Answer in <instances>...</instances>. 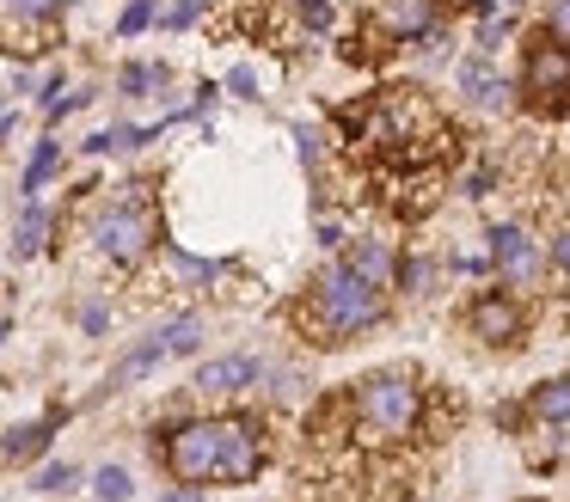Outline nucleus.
Segmentation results:
<instances>
[{"label":"nucleus","instance_id":"f257e3e1","mask_svg":"<svg viewBox=\"0 0 570 502\" xmlns=\"http://www.w3.org/2000/svg\"><path fill=\"white\" fill-rule=\"evenodd\" d=\"M381 318H386V288L356 276L344 257L313 276L307 306H301V325L313 331V343H350L356 331H374Z\"/></svg>","mask_w":570,"mask_h":502},{"label":"nucleus","instance_id":"f03ea898","mask_svg":"<svg viewBox=\"0 0 570 502\" xmlns=\"http://www.w3.org/2000/svg\"><path fill=\"white\" fill-rule=\"evenodd\" d=\"M350 423L362 429V441H405L423 423V392L411 374H368L350 392Z\"/></svg>","mask_w":570,"mask_h":502},{"label":"nucleus","instance_id":"7ed1b4c3","mask_svg":"<svg viewBox=\"0 0 570 502\" xmlns=\"http://www.w3.org/2000/svg\"><path fill=\"white\" fill-rule=\"evenodd\" d=\"M129 196H117L111 208L99 215V227H92V245H99V257H111V264L136 269L141 257L160 245V215H154L148 196H136V184H124Z\"/></svg>","mask_w":570,"mask_h":502},{"label":"nucleus","instance_id":"20e7f679","mask_svg":"<svg viewBox=\"0 0 570 502\" xmlns=\"http://www.w3.org/2000/svg\"><path fill=\"white\" fill-rule=\"evenodd\" d=\"M160 460L173 472V484H215V465H222V416H190V423L166 429L160 435Z\"/></svg>","mask_w":570,"mask_h":502},{"label":"nucleus","instance_id":"39448f33","mask_svg":"<svg viewBox=\"0 0 570 502\" xmlns=\"http://www.w3.org/2000/svg\"><path fill=\"white\" fill-rule=\"evenodd\" d=\"M203 343V318L197 313H178L173 325H160L148 343H136V350L124 355V362L111 367V380H105V392H117V386H129V380H141V374H154L160 362H173V355H190Z\"/></svg>","mask_w":570,"mask_h":502},{"label":"nucleus","instance_id":"423d86ee","mask_svg":"<svg viewBox=\"0 0 570 502\" xmlns=\"http://www.w3.org/2000/svg\"><path fill=\"white\" fill-rule=\"evenodd\" d=\"M271 460V441H264L258 416H222V465H215V484H252Z\"/></svg>","mask_w":570,"mask_h":502},{"label":"nucleus","instance_id":"0eeeda50","mask_svg":"<svg viewBox=\"0 0 570 502\" xmlns=\"http://www.w3.org/2000/svg\"><path fill=\"white\" fill-rule=\"evenodd\" d=\"M484 239H491V245H484V257H491V269L509 282V288H540V276H546V264H552V257H546L528 233L503 220V227H491Z\"/></svg>","mask_w":570,"mask_h":502},{"label":"nucleus","instance_id":"6e6552de","mask_svg":"<svg viewBox=\"0 0 570 502\" xmlns=\"http://www.w3.org/2000/svg\"><path fill=\"white\" fill-rule=\"evenodd\" d=\"M521 92H528V105H558V98L570 92V43H558V37L528 43V61H521Z\"/></svg>","mask_w":570,"mask_h":502},{"label":"nucleus","instance_id":"1a4fd4ad","mask_svg":"<svg viewBox=\"0 0 570 502\" xmlns=\"http://www.w3.org/2000/svg\"><path fill=\"white\" fill-rule=\"evenodd\" d=\"M466 331L479 343H491V350H509V343H521V331H528V313H521L515 294H479V301L466 306Z\"/></svg>","mask_w":570,"mask_h":502},{"label":"nucleus","instance_id":"9d476101","mask_svg":"<svg viewBox=\"0 0 570 502\" xmlns=\"http://www.w3.org/2000/svg\"><path fill=\"white\" fill-rule=\"evenodd\" d=\"M264 380V362L258 355H215V362H203L197 374H190V392H203V398H227V392H246Z\"/></svg>","mask_w":570,"mask_h":502},{"label":"nucleus","instance_id":"9b49d317","mask_svg":"<svg viewBox=\"0 0 570 502\" xmlns=\"http://www.w3.org/2000/svg\"><path fill=\"white\" fill-rule=\"evenodd\" d=\"M435 19H442L435 0H374V31H381L386 43H417Z\"/></svg>","mask_w":570,"mask_h":502},{"label":"nucleus","instance_id":"f8f14e48","mask_svg":"<svg viewBox=\"0 0 570 502\" xmlns=\"http://www.w3.org/2000/svg\"><path fill=\"white\" fill-rule=\"evenodd\" d=\"M454 86H460V92H466L479 110H503V105H509V80H497V73H491V56H484V49L454 68Z\"/></svg>","mask_w":570,"mask_h":502},{"label":"nucleus","instance_id":"ddd939ff","mask_svg":"<svg viewBox=\"0 0 570 502\" xmlns=\"http://www.w3.org/2000/svg\"><path fill=\"white\" fill-rule=\"evenodd\" d=\"M344 264L356 269V276H368L374 288H393V276H399V257H393V245H386V239H356Z\"/></svg>","mask_w":570,"mask_h":502},{"label":"nucleus","instance_id":"4468645a","mask_svg":"<svg viewBox=\"0 0 570 502\" xmlns=\"http://www.w3.org/2000/svg\"><path fill=\"white\" fill-rule=\"evenodd\" d=\"M528 416L533 423H570V374H552L528 392Z\"/></svg>","mask_w":570,"mask_h":502},{"label":"nucleus","instance_id":"2eb2a0df","mask_svg":"<svg viewBox=\"0 0 570 502\" xmlns=\"http://www.w3.org/2000/svg\"><path fill=\"white\" fill-rule=\"evenodd\" d=\"M62 416H68V411L43 416V423H19L13 435L0 441V453H7V460H13V465H26L31 453H43V447H50V435H56V423H62Z\"/></svg>","mask_w":570,"mask_h":502},{"label":"nucleus","instance_id":"dca6fc26","mask_svg":"<svg viewBox=\"0 0 570 502\" xmlns=\"http://www.w3.org/2000/svg\"><path fill=\"white\" fill-rule=\"evenodd\" d=\"M43 239H50V215L26 196V215H19V227H13V257H38Z\"/></svg>","mask_w":570,"mask_h":502},{"label":"nucleus","instance_id":"f3484780","mask_svg":"<svg viewBox=\"0 0 570 502\" xmlns=\"http://www.w3.org/2000/svg\"><path fill=\"white\" fill-rule=\"evenodd\" d=\"M56 166H62V141H56V135H43V141L31 147V166H26V184H19V190L38 196V190H43V178H50Z\"/></svg>","mask_w":570,"mask_h":502},{"label":"nucleus","instance_id":"a211bd4d","mask_svg":"<svg viewBox=\"0 0 570 502\" xmlns=\"http://www.w3.org/2000/svg\"><path fill=\"white\" fill-rule=\"evenodd\" d=\"M92 496L99 502H129L136 496V478H129L124 465H99V472H92Z\"/></svg>","mask_w":570,"mask_h":502},{"label":"nucleus","instance_id":"6ab92c4d","mask_svg":"<svg viewBox=\"0 0 570 502\" xmlns=\"http://www.w3.org/2000/svg\"><path fill=\"white\" fill-rule=\"evenodd\" d=\"M160 80H166V68H160V61H129V68L117 73V86H124L129 98H141L148 86H160Z\"/></svg>","mask_w":570,"mask_h":502},{"label":"nucleus","instance_id":"aec40b11","mask_svg":"<svg viewBox=\"0 0 570 502\" xmlns=\"http://www.w3.org/2000/svg\"><path fill=\"white\" fill-rule=\"evenodd\" d=\"M154 19H160V7H154V0H129V7L117 12V37H141Z\"/></svg>","mask_w":570,"mask_h":502},{"label":"nucleus","instance_id":"412c9836","mask_svg":"<svg viewBox=\"0 0 570 502\" xmlns=\"http://www.w3.org/2000/svg\"><path fill=\"white\" fill-rule=\"evenodd\" d=\"M92 98H99V92H92V86H68V92L56 98V105H43V117H50V122H68V117H75V110H87Z\"/></svg>","mask_w":570,"mask_h":502},{"label":"nucleus","instance_id":"4be33fe9","mask_svg":"<svg viewBox=\"0 0 570 502\" xmlns=\"http://www.w3.org/2000/svg\"><path fill=\"white\" fill-rule=\"evenodd\" d=\"M295 12H301L307 31H332L337 24V0H295Z\"/></svg>","mask_w":570,"mask_h":502},{"label":"nucleus","instance_id":"5701e85b","mask_svg":"<svg viewBox=\"0 0 570 502\" xmlns=\"http://www.w3.org/2000/svg\"><path fill=\"white\" fill-rule=\"evenodd\" d=\"M68 484H75V465H68V460L38 465V478H31V490H50V496H56V490H68Z\"/></svg>","mask_w":570,"mask_h":502},{"label":"nucleus","instance_id":"b1692460","mask_svg":"<svg viewBox=\"0 0 570 502\" xmlns=\"http://www.w3.org/2000/svg\"><path fill=\"white\" fill-rule=\"evenodd\" d=\"M430 276H435V269H430V257H411V264H399V288H411V294H423V288H430Z\"/></svg>","mask_w":570,"mask_h":502},{"label":"nucleus","instance_id":"393cba45","mask_svg":"<svg viewBox=\"0 0 570 502\" xmlns=\"http://www.w3.org/2000/svg\"><path fill=\"white\" fill-rule=\"evenodd\" d=\"M509 31H515V19H509V12H491V19H484V24H479V49H484V56H491V49H497V43H503V37H509Z\"/></svg>","mask_w":570,"mask_h":502},{"label":"nucleus","instance_id":"a878e982","mask_svg":"<svg viewBox=\"0 0 570 502\" xmlns=\"http://www.w3.org/2000/svg\"><path fill=\"white\" fill-rule=\"evenodd\" d=\"M222 92H234V98H246V105H258V73H252V68H234V73H227V80H222Z\"/></svg>","mask_w":570,"mask_h":502},{"label":"nucleus","instance_id":"bb28decb","mask_svg":"<svg viewBox=\"0 0 570 502\" xmlns=\"http://www.w3.org/2000/svg\"><path fill=\"white\" fill-rule=\"evenodd\" d=\"M173 264H178V276H185V282H215V276H222V264H203V257H190V252H173Z\"/></svg>","mask_w":570,"mask_h":502},{"label":"nucleus","instance_id":"cd10ccee","mask_svg":"<svg viewBox=\"0 0 570 502\" xmlns=\"http://www.w3.org/2000/svg\"><path fill=\"white\" fill-rule=\"evenodd\" d=\"M209 7H215V0H178V7L166 12V24H173V31H185V24H190V19H203Z\"/></svg>","mask_w":570,"mask_h":502},{"label":"nucleus","instance_id":"c85d7f7f","mask_svg":"<svg viewBox=\"0 0 570 502\" xmlns=\"http://www.w3.org/2000/svg\"><path fill=\"white\" fill-rule=\"evenodd\" d=\"M546 37L570 43V0H552V12H546Z\"/></svg>","mask_w":570,"mask_h":502},{"label":"nucleus","instance_id":"c756f323","mask_svg":"<svg viewBox=\"0 0 570 502\" xmlns=\"http://www.w3.org/2000/svg\"><path fill=\"white\" fill-rule=\"evenodd\" d=\"M215 98H222V86H215V80H203V86H197V98H190V110H185V117H197V122H203V117L215 110Z\"/></svg>","mask_w":570,"mask_h":502},{"label":"nucleus","instance_id":"7c9ffc66","mask_svg":"<svg viewBox=\"0 0 570 502\" xmlns=\"http://www.w3.org/2000/svg\"><path fill=\"white\" fill-rule=\"evenodd\" d=\"M62 92H68V73H62V68H50V73L38 80V105H56Z\"/></svg>","mask_w":570,"mask_h":502},{"label":"nucleus","instance_id":"2f4dec72","mask_svg":"<svg viewBox=\"0 0 570 502\" xmlns=\"http://www.w3.org/2000/svg\"><path fill=\"white\" fill-rule=\"evenodd\" d=\"M546 257H552V264L570 276V227H558V233H552V252H546Z\"/></svg>","mask_w":570,"mask_h":502},{"label":"nucleus","instance_id":"473e14b6","mask_svg":"<svg viewBox=\"0 0 570 502\" xmlns=\"http://www.w3.org/2000/svg\"><path fill=\"white\" fill-rule=\"evenodd\" d=\"M295 141H301V159H307V166H320V129H295Z\"/></svg>","mask_w":570,"mask_h":502},{"label":"nucleus","instance_id":"72a5a7b5","mask_svg":"<svg viewBox=\"0 0 570 502\" xmlns=\"http://www.w3.org/2000/svg\"><path fill=\"white\" fill-rule=\"evenodd\" d=\"M491 184H497V171H491V166H484V171H472V178H466V184H460V190H466V196H491Z\"/></svg>","mask_w":570,"mask_h":502},{"label":"nucleus","instance_id":"f704fd0d","mask_svg":"<svg viewBox=\"0 0 570 502\" xmlns=\"http://www.w3.org/2000/svg\"><path fill=\"white\" fill-rule=\"evenodd\" d=\"M111 147H117V135H111V129H105V135H87V141H80V154H87V159H92V154H111Z\"/></svg>","mask_w":570,"mask_h":502},{"label":"nucleus","instance_id":"c9c22d12","mask_svg":"<svg viewBox=\"0 0 570 502\" xmlns=\"http://www.w3.org/2000/svg\"><path fill=\"white\" fill-rule=\"evenodd\" d=\"M313 233H320V245H344V227H337L332 215H320V227H313Z\"/></svg>","mask_w":570,"mask_h":502},{"label":"nucleus","instance_id":"e433bc0d","mask_svg":"<svg viewBox=\"0 0 570 502\" xmlns=\"http://www.w3.org/2000/svg\"><path fill=\"white\" fill-rule=\"evenodd\" d=\"M80 325H87V331H105V325H111V313H105V306H87V313H80Z\"/></svg>","mask_w":570,"mask_h":502},{"label":"nucleus","instance_id":"4c0bfd02","mask_svg":"<svg viewBox=\"0 0 570 502\" xmlns=\"http://www.w3.org/2000/svg\"><path fill=\"white\" fill-rule=\"evenodd\" d=\"M160 502H203V490H190V484H178L173 496H160Z\"/></svg>","mask_w":570,"mask_h":502},{"label":"nucleus","instance_id":"58836bf2","mask_svg":"<svg viewBox=\"0 0 570 502\" xmlns=\"http://www.w3.org/2000/svg\"><path fill=\"white\" fill-rule=\"evenodd\" d=\"M7 337H13V318H0V343H7Z\"/></svg>","mask_w":570,"mask_h":502},{"label":"nucleus","instance_id":"ea45409f","mask_svg":"<svg viewBox=\"0 0 570 502\" xmlns=\"http://www.w3.org/2000/svg\"><path fill=\"white\" fill-rule=\"evenodd\" d=\"M0 135H13V117H7V110H0Z\"/></svg>","mask_w":570,"mask_h":502},{"label":"nucleus","instance_id":"a19ab883","mask_svg":"<svg viewBox=\"0 0 570 502\" xmlns=\"http://www.w3.org/2000/svg\"><path fill=\"white\" fill-rule=\"evenodd\" d=\"M7 7H13V0H0V12H7Z\"/></svg>","mask_w":570,"mask_h":502},{"label":"nucleus","instance_id":"79ce46f5","mask_svg":"<svg viewBox=\"0 0 570 502\" xmlns=\"http://www.w3.org/2000/svg\"><path fill=\"white\" fill-rule=\"evenodd\" d=\"M503 7H521V0H503Z\"/></svg>","mask_w":570,"mask_h":502},{"label":"nucleus","instance_id":"37998d69","mask_svg":"<svg viewBox=\"0 0 570 502\" xmlns=\"http://www.w3.org/2000/svg\"><path fill=\"white\" fill-rule=\"evenodd\" d=\"M62 7H75V0H62Z\"/></svg>","mask_w":570,"mask_h":502}]
</instances>
